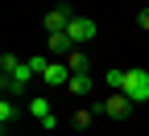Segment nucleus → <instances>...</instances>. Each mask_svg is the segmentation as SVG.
Here are the masks:
<instances>
[{"label": "nucleus", "mask_w": 149, "mask_h": 136, "mask_svg": "<svg viewBox=\"0 0 149 136\" xmlns=\"http://www.w3.org/2000/svg\"><path fill=\"white\" fill-rule=\"evenodd\" d=\"M66 66H70V74H91V58H87L79 46H74V50L66 54Z\"/></svg>", "instance_id": "10"}, {"label": "nucleus", "mask_w": 149, "mask_h": 136, "mask_svg": "<svg viewBox=\"0 0 149 136\" xmlns=\"http://www.w3.org/2000/svg\"><path fill=\"white\" fill-rule=\"evenodd\" d=\"M91 120H95V111H91V107H79V111H74V128H79V132H87Z\"/></svg>", "instance_id": "12"}, {"label": "nucleus", "mask_w": 149, "mask_h": 136, "mask_svg": "<svg viewBox=\"0 0 149 136\" xmlns=\"http://www.w3.org/2000/svg\"><path fill=\"white\" fill-rule=\"evenodd\" d=\"M124 87V70H108V91H120Z\"/></svg>", "instance_id": "14"}, {"label": "nucleus", "mask_w": 149, "mask_h": 136, "mask_svg": "<svg viewBox=\"0 0 149 136\" xmlns=\"http://www.w3.org/2000/svg\"><path fill=\"white\" fill-rule=\"evenodd\" d=\"M91 87H95V83H91V74H70V83H66V91L74 95V99H87Z\"/></svg>", "instance_id": "9"}, {"label": "nucleus", "mask_w": 149, "mask_h": 136, "mask_svg": "<svg viewBox=\"0 0 149 136\" xmlns=\"http://www.w3.org/2000/svg\"><path fill=\"white\" fill-rule=\"evenodd\" d=\"M29 115H33V120L42 124L46 132H50V128H58V120H54V111H50V99H46V95H33V99H29Z\"/></svg>", "instance_id": "5"}, {"label": "nucleus", "mask_w": 149, "mask_h": 136, "mask_svg": "<svg viewBox=\"0 0 149 136\" xmlns=\"http://www.w3.org/2000/svg\"><path fill=\"white\" fill-rule=\"evenodd\" d=\"M46 50H50V58H66L74 50V41H70L66 33H46Z\"/></svg>", "instance_id": "8"}, {"label": "nucleus", "mask_w": 149, "mask_h": 136, "mask_svg": "<svg viewBox=\"0 0 149 136\" xmlns=\"http://www.w3.org/2000/svg\"><path fill=\"white\" fill-rule=\"evenodd\" d=\"M70 17H74V12H70L66 4H58V8H50V12H46V33H66V25H70Z\"/></svg>", "instance_id": "7"}, {"label": "nucleus", "mask_w": 149, "mask_h": 136, "mask_svg": "<svg viewBox=\"0 0 149 136\" xmlns=\"http://www.w3.org/2000/svg\"><path fill=\"white\" fill-rule=\"evenodd\" d=\"M66 37H70L74 46L91 41V37H95V21H91V17H70V25H66Z\"/></svg>", "instance_id": "4"}, {"label": "nucleus", "mask_w": 149, "mask_h": 136, "mask_svg": "<svg viewBox=\"0 0 149 136\" xmlns=\"http://www.w3.org/2000/svg\"><path fill=\"white\" fill-rule=\"evenodd\" d=\"M137 25L149 33V4H141V12H137Z\"/></svg>", "instance_id": "15"}, {"label": "nucleus", "mask_w": 149, "mask_h": 136, "mask_svg": "<svg viewBox=\"0 0 149 136\" xmlns=\"http://www.w3.org/2000/svg\"><path fill=\"white\" fill-rule=\"evenodd\" d=\"M133 103H149V74L145 70H124V87H120Z\"/></svg>", "instance_id": "3"}, {"label": "nucleus", "mask_w": 149, "mask_h": 136, "mask_svg": "<svg viewBox=\"0 0 149 136\" xmlns=\"http://www.w3.org/2000/svg\"><path fill=\"white\" fill-rule=\"evenodd\" d=\"M29 66H33V74H37V79H42V74H46V66H50V58H46V54H37V58H29Z\"/></svg>", "instance_id": "13"}, {"label": "nucleus", "mask_w": 149, "mask_h": 136, "mask_svg": "<svg viewBox=\"0 0 149 136\" xmlns=\"http://www.w3.org/2000/svg\"><path fill=\"white\" fill-rule=\"evenodd\" d=\"M95 115H108V120H128V111H133V99H128L124 91H112L104 103H91Z\"/></svg>", "instance_id": "2"}, {"label": "nucleus", "mask_w": 149, "mask_h": 136, "mask_svg": "<svg viewBox=\"0 0 149 136\" xmlns=\"http://www.w3.org/2000/svg\"><path fill=\"white\" fill-rule=\"evenodd\" d=\"M17 115H21V107H17V103H8V99H0V124L8 128V124L17 120Z\"/></svg>", "instance_id": "11"}, {"label": "nucleus", "mask_w": 149, "mask_h": 136, "mask_svg": "<svg viewBox=\"0 0 149 136\" xmlns=\"http://www.w3.org/2000/svg\"><path fill=\"white\" fill-rule=\"evenodd\" d=\"M0 70H4V74H0V83H4V91H8V95H25V91H29V83L37 79L33 66H29V62H21L17 54H4V58H0Z\"/></svg>", "instance_id": "1"}, {"label": "nucleus", "mask_w": 149, "mask_h": 136, "mask_svg": "<svg viewBox=\"0 0 149 136\" xmlns=\"http://www.w3.org/2000/svg\"><path fill=\"white\" fill-rule=\"evenodd\" d=\"M42 83H46V87H66V83H70V66L58 62V58H50V66H46V74H42Z\"/></svg>", "instance_id": "6"}]
</instances>
